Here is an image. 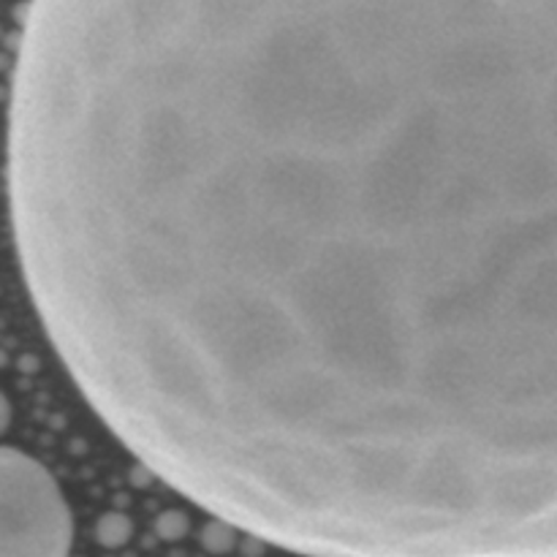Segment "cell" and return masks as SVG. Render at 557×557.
<instances>
[{
  "label": "cell",
  "mask_w": 557,
  "mask_h": 557,
  "mask_svg": "<svg viewBox=\"0 0 557 557\" xmlns=\"http://www.w3.org/2000/svg\"><path fill=\"white\" fill-rule=\"evenodd\" d=\"M74 517L58 479L27 451L0 455V557H69Z\"/></svg>",
  "instance_id": "cell-2"
},
{
  "label": "cell",
  "mask_w": 557,
  "mask_h": 557,
  "mask_svg": "<svg viewBox=\"0 0 557 557\" xmlns=\"http://www.w3.org/2000/svg\"><path fill=\"white\" fill-rule=\"evenodd\" d=\"M185 528H188V522H185L183 515H166L158 522V533H161L163 539L185 536Z\"/></svg>",
  "instance_id": "cell-5"
},
{
  "label": "cell",
  "mask_w": 557,
  "mask_h": 557,
  "mask_svg": "<svg viewBox=\"0 0 557 557\" xmlns=\"http://www.w3.org/2000/svg\"><path fill=\"white\" fill-rule=\"evenodd\" d=\"M232 531H234V528L226 525V522H221V520H218L215 525H210V531L205 533L207 549H210V553H226V549L232 547V542H234Z\"/></svg>",
  "instance_id": "cell-4"
},
{
  "label": "cell",
  "mask_w": 557,
  "mask_h": 557,
  "mask_svg": "<svg viewBox=\"0 0 557 557\" xmlns=\"http://www.w3.org/2000/svg\"><path fill=\"white\" fill-rule=\"evenodd\" d=\"M131 536V522L120 515H109L98 522V542L107 544V547H120V544L128 542Z\"/></svg>",
  "instance_id": "cell-3"
},
{
  "label": "cell",
  "mask_w": 557,
  "mask_h": 557,
  "mask_svg": "<svg viewBox=\"0 0 557 557\" xmlns=\"http://www.w3.org/2000/svg\"><path fill=\"white\" fill-rule=\"evenodd\" d=\"M16 253L125 449L302 557H557V0H30Z\"/></svg>",
  "instance_id": "cell-1"
}]
</instances>
